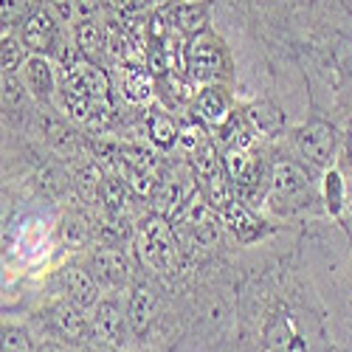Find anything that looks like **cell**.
I'll return each instance as SVG.
<instances>
[{
    "instance_id": "cell-11",
    "label": "cell",
    "mask_w": 352,
    "mask_h": 352,
    "mask_svg": "<svg viewBox=\"0 0 352 352\" xmlns=\"http://www.w3.org/2000/svg\"><path fill=\"white\" fill-rule=\"evenodd\" d=\"M91 274L104 287H119L127 279V259L116 248H99L94 254V271Z\"/></svg>"
},
{
    "instance_id": "cell-16",
    "label": "cell",
    "mask_w": 352,
    "mask_h": 352,
    "mask_svg": "<svg viewBox=\"0 0 352 352\" xmlns=\"http://www.w3.org/2000/svg\"><path fill=\"white\" fill-rule=\"evenodd\" d=\"M223 166H226L228 181L237 189H243V192L254 189V184H256V166H254V161L248 158L245 150H228Z\"/></svg>"
},
{
    "instance_id": "cell-35",
    "label": "cell",
    "mask_w": 352,
    "mask_h": 352,
    "mask_svg": "<svg viewBox=\"0 0 352 352\" xmlns=\"http://www.w3.org/2000/svg\"><path fill=\"white\" fill-rule=\"evenodd\" d=\"M51 3L60 9V12H68V9H71V0H51Z\"/></svg>"
},
{
    "instance_id": "cell-31",
    "label": "cell",
    "mask_w": 352,
    "mask_h": 352,
    "mask_svg": "<svg viewBox=\"0 0 352 352\" xmlns=\"http://www.w3.org/2000/svg\"><path fill=\"white\" fill-rule=\"evenodd\" d=\"M71 6L76 9L79 17H91L99 9V0H71Z\"/></svg>"
},
{
    "instance_id": "cell-6",
    "label": "cell",
    "mask_w": 352,
    "mask_h": 352,
    "mask_svg": "<svg viewBox=\"0 0 352 352\" xmlns=\"http://www.w3.org/2000/svg\"><path fill=\"white\" fill-rule=\"evenodd\" d=\"M56 20L48 14V9H32L25 14V20L20 23V40L25 43V48L32 54H51L56 51Z\"/></svg>"
},
{
    "instance_id": "cell-7",
    "label": "cell",
    "mask_w": 352,
    "mask_h": 352,
    "mask_svg": "<svg viewBox=\"0 0 352 352\" xmlns=\"http://www.w3.org/2000/svg\"><path fill=\"white\" fill-rule=\"evenodd\" d=\"M17 74H20V85L34 99L45 102L56 91V74H54V65L45 54H28V60L23 63V68Z\"/></svg>"
},
{
    "instance_id": "cell-3",
    "label": "cell",
    "mask_w": 352,
    "mask_h": 352,
    "mask_svg": "<svg viewBox=\"0 0 352 352\" xmlns=\"http://www.w3.org/2000/svg\"><path fill=\"white\" fill-rule=\"evenodd\" d=\"M63 82V99H82L99 107H110V82L104 71L85 56H71L60 65Z\"/></svg>"
},
{
    "instance_id": "cell-22",
    "label": "cell",
    "mask_w": 352,
    "mask_h": 352,
    "mask_svg": "<svg viewBox=\"0 0 352 352\" xmlns=\"http://www.w3.org/2000/svg\"><path fill=\"white\" fill-rule=\"evenodd\" d=\"M124 197H127V189L119 178H113V175H104L102 178V186H99V200L110 212H119L124 206Z\"/></svg>"
},
{
    "instance_id": "cell-37",
    "label": "cell",
    "mask_w": 352,
    "mask_h": 352,
    "mask_svg": "<svg viewBox=\"0 0 352 352\" xmlns=\"http://www.w3.org/2000/svg\"><path fill=\"white\" fill-rule=\"evenodd\" d=\"M135 3H150V0H135Z\"/></svg>"
},
{
    "instance_id": "cell-25",
    "label": "cell",
    "mask_w": 352,
    "mask_h": 352,
    "mask_svg": "<svg viewBox=\"0 0 352 352\" xmlns=\"http://www.w3.org/2000/svg\"><path fill=\"white\" fill-rule=\"evenodd\" d=\"M63 243L68 245V248H82L85 243H87V223H85V217H79V214H68L65 220H63Z\"/></svg>"
},
{
    "instance_id": "cell-20",
    "label": "cell",
    "mask_w": 352,
    "mask_h": 352,
    "mask_svg": "<svg viewBox=\"0 0 352 352\" xmlns=\"http://www.w3.org/2000/svg\"><path fill=\"white\" fill-rule=\"evenodd\" d=\"M25 60H28V48L20 37L0 40V76H14Z\"/></svg>"
},
{
    "instance_id": "cell-15",
    "label": "cell",
    "mask_w": 352,
    "mask_h": 352,
    "mask_svg": "<svg viewBox=\"0 0 352 352\" xmlns=\"http://www.w3.org/2000/svg\"><path fill=\"white\" fill-rule=\"evenodd\" d=\"M271 186L279 197H296L310 186V181L302 172V166L290 164V161H276L271 169Z\"/></svg>"
},
{
    "instance_id": "cell-21",
    "label": "cell",
    "mask_w": 352,
    "mask_h": 352,
    "mask_svg": "<svg viewBox=\"0 0 352 352\" xmlns=\"http://www.w3.org/2000/svg\"><path fill=\"white\" fill-rule=\"evenodd\" d=\"M223 138L226 144L231 146V150H248V146L254 144V127L251 122L245 119V116H228L226 124H223Z\"/></svg>"
},
{
    "instance_id": "cell-19",
    "label": "cell",
    "mask_w": 352,
    "mask_h": 352,
    "mask_svg": "<svg viewBox=\"0 0 352 352\" xmlns=\"http://www.w3.org/2000/svg\"><path fill=\"white\" fill-rule=\"evenodd\" d=\"M122 94L127 102L141 104L153 96V79L146 76L138 65H127V71L122 74Z\"/></svg>"
},
{
    "instance_id": "cell-12",
    "label": "cell",
    "mask_w": 352,
    "mask_h": 352,
    "mask_svg": "<svg viewBox=\"0 0 352 352\" xmlns=\"http://www.w3.org/2000/svg\"><path fill=\"white\" fill-rule=\"evenodd\" d=\"M54 327L60 330V336H65L68 341H87V336H91V324H87V318H85V310L76 307L74 302H60L54 307Z\"/></svg>"
},
{
    "instance_id": "cell-1",
    "label": "cell",
    "mask_w": 352,
    "mask_h": 352,
    "mask_svg": "<svg viewBox=\"0 0 352 352\" xmlns=\"http://www.w3.org/2000/svg\"><path fill=\"white\" fill-rule=\"evenodd\" d=\"M265 352H327L324 330L305 310H282L265 327Z\"/></svg>"
},
{
    "instance_id": "cell-29",
    "label": "cell",
    "mask_w": 352,
    "mask_h": 352,
    "mask_svg": "<svg viewBox=\"0 0 352 352\" xmlns=\"http://www.w3.org/2000/svg\"><path fill=\"white\" fill-rule=\"evenodd\" d=\"M28 14V0H0V25L23 23Z\"/></svg>"
},
{
    "instance_id": "cell-10",
    "label": "cell",
    "mask_w": 352,
    "mask_h": 352,
    "mask_svg": "<svg viewBox=\"0 0 352 352\" xmlns=\"http://www.w3.org/2000/svg\"><path fill=\"white\" fill-rule=\"evenodd\" d=\"M209 0H195V3H178L169 9V25H175L178 32L195 37L200 32H206L209 25Z\"/></svg>"
},
{
    "instance_id": "cell-17",
    "label": "cell",
    "mask_w": 352,
    "mask_h": 352,
    "mask_svg": "<svg viewBox=\"0 0 352 352\" xmlns=\"http://www.w3.org/2000/svg\"><path fill=\"white\" fill-rule=\"evenodd\" d=\"M220 217H223V223H226L234 234H237L240 240H245V243L254 240V237H259V231H262V223H259L245 206H240L237 200H231L228 206L220 212Z\"/></svg>"
},
{
    "instance_id": "cell-14",
    "label": "cell",
    "mask_w": 352,
    "mask_h": 352,
    "mask_svg": "<svg viewBox=\"0 0 352 352\" xmlns=\"http://www.w3.org/2000/svg\"><path fill=\"white\" fill-rule=\"evenodd\" d=\"M158 307V293L150 285H135V290L130 293V305H127V321L135 333H144L150 327V321L155 316Z\"/></svg>"
},
{
    "instance_id": "cell-34",
    "label": "cell",
    "mask_w": 352,
    "mask_h": 352,
    "mask_svg": "<svg viewBox=\"0 0 352 352\" xmlns=\"http://www.w3.org/2000/svg\"><path fill=\"white\" fill-rule=\"evenodd\" d=\"M37 352H68L65 346H60V344H43Z\"/></svg>"
},
{
    "instance_id": "cell-5",
    "label": "cell",
    "mask_w": 352,
    "mask_h": 352,
    "mask_svg": "<svg viewBox=\"0 0 352 352\" xmlns=\"http://www.w3.org/2000/svg\"><path fill=\"white\" fill-rule=\"evenodd\" d=\"M296 146L299 153L313 164L327 169L336 158V130L327 122H307L296 130Z\"/></svg>"
},
{
    "instance_id": "cell-2",
    "label": "cell",
    "mask_w": 352,
    "mask_h": 352,
    "mask_svg": "<svg viewBox=\"0 0 352 352\" xmlns=\"http://www.w3.org/2000/svg\"><path fill=\"white\" fill-rule=\"evenodd\" d=\"M138 256L144 262V268H150L155 274H172L181 265V245L178 237L169 226L166 217L153 214L138 226V237H135Z\"/></svg>"
},
{
    "instance_id": "cell-18",
    "label": "cell",
    "mask_w": 352,
    "mask_h": 352,
    "mask_svg": "<svg viewBox=\"0 0 352 352\" xmlns=\"http://www.w3.org/2000/svg\"><path fill=\"white\" fill-rule=\"evenodd\" d=\"M74 43H76V51L85 56V60H96L104 51V34L99 23H94L91 17H79L76 28H74Z\"/></svg>"
},
{
    "instance_id": "cell-27",
    "label": "cell",
    "mask_w": 352,
    "mask_h": 352,
    "mask_svg": "<svg viewBox=\"0 0 352 352\" xmlns=\"http://www.w3.org/2000/svg\"><path fill=\"white\" fill-rule=\"evenodd\" d=\"M324 200H327V209L330 214H338L344 206V181L336 169H330L324 175Z\"/></svg>"
},
{
    "instance_id": "cell-4",
    "label": "cell",
    "mask_w": 352,
    "mask_h": 352,
    "mask_svg": "<svg viewBox=\"0 0 352 352\" xmlns=\"http://www.w3.org/2000/svg\"><path fill=\"white\" fill-rule=\"evenodd\" d=\"M184 63H186V74L192 82L220 85V79L228 68L223 40L212 32H200V34L189 37V43L184 48Z\"/></svg>"
},
{
    "instance_id": "cell-24",
    "label": "cell",
    "mask_w": 352,
    "mask_h": 352,
    "mask_svg": "<svg viewBox=\"0 0 352 352\" xmlns=\"http://www.w3.org/2000/svg\"><path fill=\"white\" fill-rule=\"evenodd\" d=\"M150 135L158 146H169V144L178 141V127H175V122L166 113H153L150 116Z\"/></svg>"
},
{
    "instance_id": "cell-13",
    "label": "cell",
    "mask_w": 352,
    "mask_h": 352,
    "mask_svg": "<svg viewBox=\"0 0 352 352\" xmlns=\"http://www.w3.org/2000/svg\"><path fill=\"white\" fill-rule=\"evenodd\" d=\"M122 327H124V316L116 299H104L96 302V316H94V336L102 344H119L122 338Z\"/></svg>"
},
{
    "instance_id": "cell-8",
    "label": "cell",
    "mask_w": 352,
    "mask_h": 352,
    "mask_svg": "<svg viewBox=\"0 0 352 352\" xmlns=\"http://www.w3.org/2000/svg\"><path fill=\"white\" fill-rule=\"evenodd\" d=\"M195 113L200 122L206 124H214V127H223L226 119L231 116V102H228V94L223 91L220 85H203L197 96H195Z\"/></svg>"
},
{
    "instance_id": "cell-26",
    "label": "cell",
    "mask_w": 352,
    "mask_h": 352,
    "mask_svg": "<svg viewBox=\"0 0 352 352\" xmlns=\"http://www.w3.org/2000/svg\"><path fill=\"white\" fill-rule=\"evenodd\" d=\"M0 352H32V338L23 327L0 330Z\"/></svg>"
},
{
    "instance_id": "cell-30",
    "label": "cell",
    "mask_w": 352,
    "mask_h": 352,
    "mask_svg": "<svg viewBox=\"0 0 352 352\" xmlns=\"http://www.w3.org/2000/svg\"><path fill=\"white\" fill-rule=\"evenodd\" d=\"M178 135H181V144L186 146V150H192V153L197 150L200 144H206V141H203V130L200 127H184Z\"/></svg>"
},
{
    "instance_id": "cell-28",
    "label": "cell",
    "mask_w": 352,
    "mask_h": 352,
    "mask_svg": "<svg viewBox=\"0 0 352 352\" xmlns=\"http://www.w3.org/2000/svg\"><path fill=\"white\" fill-rule=\"evenodd\" d=\"M102 178L104 175L91 164L79 172V192L87 197V200H99V186H102Z\"/></svg>"
},
{
    "instance_id": "cell-32",
    "label": "cell",
    "mask_w": 352,
    "mask_h": 352,
    "mask_svg": "<svg viewBox=\"0 0 352 352\" xmlns=\"http://www.w3.org/2000/svg\"><path fill=\"white\" fill-rule=\"evenodd\" d=\"M107 6H110L113 12H130V9L135 6V0H107Z\"/></svg>"
},
{
    "instance_id": "cell-9",
    "label": "cell",
    "mask_w": 352,
    "mask_h": 352,
    "mask_svg": "<svg viewBox=\"0 0 352 352\" xmlns=\"http://www.w3.org/2000/svg\"><path fill=\"white\" fill-rule=\"evenodd\" d=\"M63 285H65V290H68V299H71L76 307H82V310L96 307V302H99V282H96V276H94L91 271L76 268V265H74V268H65Z\"/></svg>"
},
{
    "instance_id": "cell-36",
    "label": "cell",
    "mask_w": 352,
    "mask_h": 352,
    "mask_svg": "<svg viewBox=\"0 0 352 352\" xmlns=\"http://www.w3.org/2000/svg\"><path fill=\"white\" fill-rule=\"evenodd\" d=\"M346 153H349V161H352V124H349V133H346Z\"/></svg>"
},
{
    "instance_id": "cell-33",
    "label": "cell",
    "mask_w": 352,
    "mask_h": 352,
    "mask_svg": "<svg viewBox=\"0 0 352 352\" xmlns=\"http://www.w3.org/2000/svg\"><path fill=\"white\" fill-rule=\"evenodd\" d=\"M6 226H9V203L0 197V234L6 231Z\"/></svg>"
},
{
    "instance_id": "cell-23",
    "label": "cell",
    "mask_w": 352,
    "mask_h": 352,
    "mask_svg": "<svg viewBox=\"0 0 352 352\" xmlns=\"http://www.w3.org/2000/svg\"><path fill=\"white\" fill-rule=\"evenodd\" d=\"M124 178H127V186H130L138 197H150L153 189H155V175H153V169H141V166L124 164Z\"/></svg>"
}]
</instances>
